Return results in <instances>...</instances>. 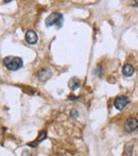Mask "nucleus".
Here are the masks:
<instances>
[{"instance_id": "7ed1b4c3", "label": "nucleus", "mask_w": 138, "mask_h": 156, "mask_svg": "<svg viewBox=\"0 0 138 156\" xmlns=\"http://www.w3.org/2000/svg\"><path fill=\"white\" fill-rule=\"evenodd\" d=\"M138 129V120L134 117L126 119V123H124V130L126 133H132V132L136 131Z\"/></svg>"}, {"instance_id": "f8f14e48", "label": "nucleus", "mask_w": 138, "mask_h": 156, "mask_svg": "<svg viewBox=\"0 0 138 156\" xmlns=\"http://www.w3.org/2000/svg\"><path fill=\"white\" fill-rule=\"evenodd\" d=\"M21 156H31V154H30V152L28 150H26V151H23V153H22V155Z\"/></svg>"}, {"instance_id": "1a4fd4ad", "label": "nucleus", "mask_w": 138, "mask_h": 156, "mask_svg": "<svg viewBox=\"0 0 138 156\" xmlns=\"http://www.w3.org/2000/svg\"><path fill=\"white\" fill-rule=\"evenodd\" d=\"M68 86L71 90H75L81 86V81L78 78H72L70 79V81L68 82Z\"/></svg>"}, {"instance_id": "9b49d317", "label": "nucleus", "mask_w": 138, "mask_h": 156, "mask_svg": "<svg viewBox=\"0 0 138 156\" xmlns=\"http://www.w3.org/2000/svg\"><path fill=\"white\" fill-rule=\"evenodd\" d=\"M70 114H71V116H72V117H77L78 115H79V112H77V110L72 109V110L70 112Z\"/></svg>"}, {"instance_id": "f03ea898", "label": "nucleus", "mask_w": 138, "mask_h": 156, "mask_svg": "<svg viewBox=\"0 0 138 156\" xmlns=\"http://www.w3.org/2000/svg\"><path fill=\"white\" fill-rule=\"evenodd\" d=\"M45 23H46V27L48 28L52 27V26H57V29H61L63 27V15L59 12L51 13L46 18Z\"/></svg>"}, {"instance_id": "9d476101", "label": "nucleus", "mask_w": 138, "mask_h": 156, "mask_svg": "<svg viewBox=\"0 0 138 156\" xmlns=\"http://www.w3.org/2000/svg\"><path fill=\"white\" fill-rule=\"evenodd\" d=\"M133 154V146L132 144H126L124 148V153L123 156H132Z\"/></svg>"}, {"instance_id": "6e6552de", "label": "nucleus", "mask_w": 138, "mask_h": 156, "mask_svg": "<svg viewBox=\"0 0 138 156\" xmlns=\"http://www.w3.org/2000/svg\"><path fill=\"white\" fill-rule=\"evenodd\" d=\"M134 72H135L134 67H133V65L129 64V63H128V64L124 65L123 68H122V75H123L126 78L132 77V75H134Z\"/></svg>"}, {"instance_id": "423d86ee", "label": "nucleus", "mask_w": 138, "mask_h": 156, "mask_svg": "<svg viewBox=\"0 0 138 156\" xmlns=\"http://www.w3.org/2000/svg\"><path fill=\"white\" fill-rule=\"evenodd\" d=\"M51 75H52V73H51V71L49 70L48 68H43V69H40V70L38 71L37 79L40 80V82H46L47 80L50 79Z\"/></svg>"}, {"instance_id": "dca6fc26", "label": "nucleus", "mask_w": 138, "mask_h": 156, "mask_svg": "<svg viewBox=\"0 0 138 156\" xmlns=\"http://www.w3.org/2000/svg\"><path fill=\"white\" fill-rule=\"evenodd\" d=\"M0 135H1V127H0Z\"/></svg>"}, {"instance_id": "ddd939ff", "label": "nucleus", "mask_w": 138, "mask_h": 156, "mask_svg": "<svg viewBox=\"0 0 138 156\" xmlns=\"http://www.w3.org/2000/svg\"><path fill=\"white\" fill-rule=\"evenodd\" d=\"M78 97H73V96H69V100H77Z\"/></svg>"}, {"instance_id": "f3484780", "label": "nucleus", "mask_w": 138, "mask_h": 156, "mask_svg": "<svg viewBox=\"0 0 138 156\" xmlns=\"http://www.w3.org/2000/svg\"><path fill=\"white\" fill-rule=\"evenodd\" d=\"M59 156H64V155H59Z\"/></svg>"}, {"instance_id": "20e7f679", "label": "nucleus", "mask_w": 138, "mask_h": 156, "mask_svg": "<svg viewBox=\"0 0 138 156\" xmlns=\"http://www.w3.org/2000/svg\"><path fill=\"white\" fill-rule=\"evenodd\" d=\"M129 103H130V100H129L128 97L126 96H119L115 99V101H114V106H115L117 109L122 110Z\"/></svg>"}, {"instance_id": "0eeeda50", "label": "nucleus", "mask_w": 138, "mask_h": 156, "mask_svg": "<svg viewBox=\"0 0 138 156\" xmlns=\"http://www.w3.org/2000/svg\"><path fill=\"white\" fill-rule=\"evenodd\" d=\"M46 137H47V131H40V134H38V137L36 138L35 140H34L33 142H29L28 144V146L29 147H36V146H38V144H40V142L43 141V140H45L46 139Z\"/></svg>"}, {"instance_id": "39448f33", "label": "nucleus", "mask_w": 138, "mask_h": 156, "mask_svg": "<svg viewBox=\"0 0 138 156\" xmlns=\"http://www.w3.org/2000/svg\"><path fill=\"white\" fill-rule=\"evenodd\" d=\"M26 42L30 45H35L38 42V35L35 31L29 30L26 32Z\"/></svg>"}, {"instance_id": "2eb2a0df", "label": "nucleus", "mask_w": 138, "mask_h": 156, "mask_svg": "<svg viewBox=\"0 0 138 156\" xmlns=\"http://www.w3.org/2000/svg\"><path fill=\"white\" fill-rule=\"evenodd\" d=\"M10 2H11V0H6V1H4V2H3V3L5 4V3H10Z\"/></svg>"}, {"instance_id": "4468645a", "label": "nucleus", "mask_w": 138, "mask_h": 156, "mask_svg": "<svg viewBox=\"0 0 138 156\" xmlns=\"http://www.w3.org/2000/svg\"><path fill=\"white\" fill-rule=\"evenodd\" d=\"M131 3H135L134 5H138V1H134V2L132 1V2H131Z\"/></svg>"}, {"instance_id": "f257e3e1", "label": "nucleus", "mask_w": 138, "mask_h": 156, "mask_svg": "<svg viewBox=\"0 0 138 156\" xmlns=\"http://www.w3.org/2000/svg\"><path fill=\"white\" fill-rule=\"evenodd\" d=\"M2 64L4 67L11 71H16L20 69L23 65L22 58L17 57V56H6L2 60Z\"/></svg>"}]
</instances>
